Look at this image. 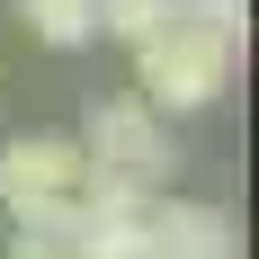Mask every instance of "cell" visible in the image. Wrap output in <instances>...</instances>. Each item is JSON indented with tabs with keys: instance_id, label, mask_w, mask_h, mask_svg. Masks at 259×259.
<instances>
[{
	"instance_id": "6da1fadb",
	"label": "cell",
	"mask_w": 259,
	"mask_h": 259,
	"mask_svg": "<svg viewBox=\"0 0 259 259\" xmlns=\"http://www.w3.org/2000/svg\"><path fill=\"white\" fill-rule=\"evenodd\" d=\"M72 143H80V161H90V179L134 188V197H161V188L179 179V134H170V116H152V107L134 99V90L90 99V116H80Z\"/></svg>"
},
{
	"instance_id": "7a4b0ae2",
	"label": "cell",
	"mask_w": 259,
	"mask_h": 259,
	"mask_svg": "<svg viewBox=\"0 0 259 259\" xmlns=\"http://www.w3.org/2000/svg\"><path fill=\"white\" fill-rule=\"evenodd\" d=\"M233 54L224 36H206V27L188 18H161L143 45H134V99L152 107V116H197V107H214L224 90H233Z\"/></svg>"
},
{
	"instance_id": "3957f363",
	"label": "cell",
	"mask_w": 259,
	"mask_h": 259,
	"mask_svg": "<svg viewBox=\"0 0 259 259\" xmlns=\"http://www.w3.org/2000/svg\"><path fill=\"white\" fill-rule=\"evenodd\" d=\"M0 206L18 233H72L90 206V161L72 134H9L0 143Z\"/></svg>"
},
{
	"instance_id": "277c9868",
	"label": "cell",
	"mask_w": 259,
	"mask_h": 259,
	"mask_svg": "<svg viewBox=\"0 0 259 259\" xmlns=\"http://www.w3.org/2000/svg\"><path fill=\"white\" fill-rule=\"evenodd\" d=\"M143 259H233V214L206 197H152Z\"/></svg>"
},
{
	"instance_id": "5b68a950",
	"label": "cell",
	"mask_w": 259,
	"mask_h": 259,
	"mask_svg": "<svg viewBox=\"0 0 259 259\" xmlns=\"http://www.w3.org/2000/svg\"><path fill=\"white\" fill-rule=\"evenodd\" d=\"M18 9L27 36H45V45H90L99 36V0H9Z\"/></svg>"
},
{
	"instance_id": "8992f818",
	"label": "cell",
	"mask_w": 259,
	"mask_h": 259,
	"mask_svg": "<svg viewBox=\"0 0 259 259\" xmlns=\"http://www.w3.org/2000/svg\"><path fill=\"white\" fill-rule=\"evenodd\" d=\"M161 18H170V0H99V36H116V45H143Z\"/></svg>"
},
{
	"instance_id": "52a82bcc",
	"label": "cell",
	"mask_w": 259,
	"mask_h": 259,
	"mask_svg": "<svg viewBox=\"0 0 259 259\" xmlns=\"http://www.w3.org/2000/svg\"><path fill=\"white\" fill-rule=\"evenodd\" d=\"M170 18L206 27V36H224V45H241V0H170Z\"/></svg>"
},
{
	"instance_id": "ba28073f",
	"label": "cell",
	"mask_w": 259,
	"mask_h": 259,
	"mask_svg": "<svg viewBox=\"0 0 259 259\" xmlns=\"http://www.w3.org/2000/svg\"><path fill=\"white\" fill-rule=\"evenodd\" d=\"M9 259H72L63 233H9Z\"/></svg>"
}]
</instances>
